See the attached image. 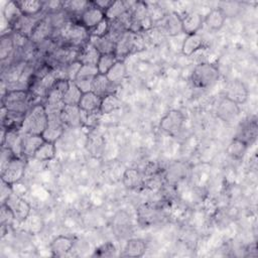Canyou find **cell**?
<instances>
[{
    "label": "cell",
    "mask_w": 258,
    "mask_h": 258,
    "mask_svg": "<svg viewBox=\"0 0 258 258\" xmlns=\"http://www.w3.org/2000/svg\"><path fill=\"white\" fill-rule=\"evenodd\" d=\"M48 123V117L43 104H34L25 114L22 127L20 129L22 134H36L41 135Z\"/></svg>",
    "instance_id": "6da1fadb"
},
{
    "label": "cell",
    "mask_w": 258,
    "mask_h": 258,
    "mask_svg": "<svg viewBox=\"0 0 258 258\" xmlns=\"http://www.w3.org/2000/svg\"><path fill=\"white\" fill-rule=\"evenodd\" d=\"M32 98L28 90H10L1 98V106L9 112L26 114L32 107Z\"/></svg>",
    "instance_id": "7a4b0ae2"
},
{
    "label": "cell",
    "mask_w": 258,
    "mask_h": 258,
    "mask_svg": "<svg viewBox=\"0 0 258 258\" xmlns=\"http://www.w3.org/2000/svg\"><path fill=\"white\" fill-rule=\"evenodd\" d=\"M220 72L218 67L210 62H201L194 69L190 81L196 88L206 89L213 86L219 79Z\"/></svg>",
    "instance_id": "3957f363"
},
{
    "label": "cell",
    "mask_w": 258,
    "mask_h": 258,
    "mask_svg": "<svg viewBox=\"0 0 258 258\" xmlns=\"http://www.w3.org/2000/svg\"><path fill=\"white\" fill-rule=\"evenodd\" d=\"M131 17L132 22L130 31L134 33L145 32L149 30L153 25V21L149 15L148 8L145 2H134L131 8Z\"/></svg>",
    "instance_id": "277c9868"
},
{
    "label": "cell",
    "mask_w": 258,
    "mask_h": 258,
    "mask_svg": "<svg viewBox=\"0 0 258 258\" xmlns=\"http://www.w3.org/2000/svg\"><path fill=\"white\" fill-rule=\"evenodd\" d=\"M62 29H64V38L72 47L79 49L89 42L90 31L80 22L71 20Z\"/></svg>",
    "instance_id": "5b68a950"
},
{
    "label": "cell",
    "mask_w": 258,
    "mask_h": 258,
    "mask_svg": "<svg viewBox=\"0 0 258 258\" xmlns=\"http://www.w3.org/2000/svg\"><path fill=\"white\" fill-rule=\"evenodd\" d=\"M138 36H139V33H134L128 30L118 37V39L115 42V51H114V54L116 55L118 60H122L132 50L136 48Z\"/></svg>",
    "instance_id": "8992f818"
},
{
    "label": "cell",
    "mask_w": 258,
    "mask_h": 258,
    "mask_svg": "<svg viewBox=\"0 0 258 258\" xmlns=\"http://www.w3.org/2000/svg\"><path fill=\"white\" fill-rule=\"evenodd\" d=\"M25 167L26 163L24 157H14L6 166V168L0 172L1 179H3L4 181L11 185H14L23 177Z\"/></svg>",
    "instance_id": "52a82bcc"
},
{
    "label": "cell",
    "mask_w": 258,
    "mask_h": 258,
    "mask_svg": "<svg viewBox=\"0 0 258 258\" xmlns=\"http://www.w3.org/2000/svg\"><path fill=\"white\" fill-rule=\"evenodd\" d=\"M184 122V115L179 110L168 111L160 120V129L170 135L176 134L182 127Z\"/></svg>",
    "instance_id": "ba28073f"
},
{
    "label": "cell",
    "mask_w": 258,
    "mask_h": 258,
    "mask_svg": "<svg viewBox=\"0 0 258 258\" xmlns=\"http://www.w3.org/2000/svg\"><path fill=\"white\" fill-rule=\"evenodd\" d=\"M61 113V112H60ZM60 113H49L47 114L48 123L41 134L43 139L48 142H54L62 135L64 124L61 121Z\"/></svg>",
    "instance_id": "9c48e42d"
},
{
    "label": "cell",
    "mask_w": 258,
    "mask_h": 258,
    "mask_svg": "<svg viewBox=\"0 0 258 258\" xmlns=\"http://www.w3.org/2000/svg\"><path fill=\"white\" fill-rule=\"evenodd\" d=\"M241 109L240 106L234 101L224 97L218 104L217 107V116L225 123H231L236 120L240 115Z\"/></svg>",
    "instance_id": "30bf717a"
},
{
    "label": "cell",
    "mask_w": 258,
    "mask_h": 258,
    "mask_svg": "<svg viewBox=\"0 0 258 258\" xmlns=\"http://www.w3.org/2000/svg\"><path fill=\"white\" fill-rule=\"evenodd\" d=\"M5 205H7L10 208L15 217V220L19 223L25 222L27 218L30 216V205L25 200L15 195L14 192L9 197Z\"/></svg>",
    "instance_id": "8fae6325"
},
{
    "label": "cell",
    "mask_w": 258,
    "mask_h": 258,
    "mask_svg": "<svg viewBox=\"0 0 258 258\" xmlns=\"http://www.w3.org/2000/svg\"><path fill=\"white\" fill-rule=\"evenodd\" d=\"M105 18H106L105 12L102 9L98 8L93 3V1H91V4L89 5V7L80 15L79 22L90 31Z\"/></svg>",
    "instance_id": "7c38bea8"
},
{
    "label": "cell",
    "mask_w": 258,
    "mask_h": 258,
    "mask_svg": "<svg viewBox=\"0 0 258 258\" xmlns=\"http://www.w3.org/2000/svg\"><path fill=\"white\" fill-rule=\"evenodd\" d=\"M98 74L99 72L96 66L83 64L74 82L77 87L82 91V93H87L92 90L93 80Z\"/></svg>",
    "instance_id": "4fadbf2b"
},
{
    "label": "cell",
    "mask_w": 258,
    "mask_h": 258,
    "mask_svg": "<svg viewBox=\"0 0 258 258\" xmlns=\"http://www.w3.org/2000/svg\"><path fill=\"white\" fill-rule=\"evenodd\" d=\"M258 134V125L256 118H248L245 119L242 123H240L238 127L237 134L235 138L242 140L246 144L250 145L256 140Z\"/></svg>",
    "instance_id": "5bb4252c"
},
{
    "label": "cell",
    "mask_w": 258,
    "mask_h": 258,
    "mask_svg": "<svg viewBox=\"0 0 258 258\" xmlns=\"http://www.w3.org/2000/svg\"><path fill=\"white\" fill-rule=\"evenodd\" d=\"M53 29L54 28L49 15H45L37 23L29 39L34 43H40L44 40H48V37L53 32Z\"/></svg>",
    "instance_id": "9a60e30c"
},
{
    "label": "cell",
    "mask_w": 258,
    "mask_h": 258,
    "mask_svg": "<svg viewBox=\"0 0 258 258\" xmlns=\"http://www.w3.org/2000/svg\"><path fill=\"white\" fill-rule=\"evenodd\" d=\"M188 170L189 168L186 163L181 161H174L171 164H169L168 167L165 169L163 178L168 183L174 184L182 180L187 175Z\"/></svg>",
    "instance_id": "2e32d148"
},
{
    "label": "cell",
    "mask_w": 258,
    "mask_h": 258,
    "mask_svg": "<svg viewBox=\"0 0 258 258\" xmlns=\"http://www.w3.org/2000/svg\"><path fill=\"white\" fill-rule=\"evenodd\" d=\"M84 114L79 106H67L64 105L61 113H60V118L61 121L64 125L72 126V127H77L82 125L84 121Z\"/></svg>",
    "instance_id": "e0dca14e"
},
{
    "label": "cell",
    "mask_w": 258,
    "mask_h": 258,
    "mask_svg": "<svg viewBox=\"0 0 258 258\" xmlns=\"http://www.w3.org/2000/svg\"><path fill=\"white\" fill-rule=\"evenodd\" d=\"M225 97L234 101L238 105L246 102L248 98V90L246 86L241 81H233L231 82L226 89Z\"/></svg>",
    "instance_id": "ac0fdd59"
},
{
    "label": "cell",
    "mask_w": 258,
    "mask_h": 258,
    "mask_svg": "<svg viewBox=\"0 0 258 258\" xmlns=\"http://www.w3.org/2000/svg\"><path fill=\"white\" fill-rule=\"evenodd\" d=\"M181 24L182 32H184L186 35L198 33L204 24V18L198 12H187L181 17Z\"/></svg>",
    "instance_id": "d6986e66"
},
{
    "label": "cell",
    "mask_w": 258,
    "mask_h": 258,
    "mask_svg": "<svg viewBox=\"0 0 258 258\" xmlns=\"http://www.w3.org/2000/svg\"><path fill=\"white\" fill-rule=\"evenodd\" d=\"M42 135L22 134V155L23 157H34L36 150L44 142Z\"/></svg>",
    "instance_id": "ffe728a7"
},
{
    "label": "cell",
    "mask_w": 258,
    "mask_h": 258,
    "mask_svg": "<svg viewBox=\"0 0 258 258\" xmlns=\"http://www.w3.org/2000/svg\"><path fill=\"white\" fill-rule=\"evenodd\" d=\"M101 56V53L98 49L89 41L81 48H79L77 60H79L82 64H90L97 66L98 60Z\"/></svg>",
    "instance_id": "44dd1931"
},
{
    "label": "cell",
    "mask_w": 258,
    "mask_h": 258,
    "mask_svg": "<svg viewBox=\"0 0 258 258\" xmlns=\"http://www.w3.org/2000/svg\"><path fill=\"white\" fill-rule=\"evenodd\" d=\"M123 184L128 189H139L144 186L145 177L141 170L137 168H128L123 173Z\"/></svg>",
    "instance_id": "7402d4cb"
},
{
    "label": "cell",
    "mask_w": 258,
    "mask_h": 258,
    "mask_svg": "<svg viewBox=\"0 0 258 258\" xmlns=\"http://www.w3.org/2000/svg\"><path fill=\"white\" fill-rule=\"evenodd\" d=\"M101 102H102V97L90 91L87 93H83L78 106L83 112L87 114L96 113V112H100Z\"/></svg>",
    "instance_id": "603a6c76"
},
{
    "label": "cell",
    "mask_w": 258,
    "mask_h": 258,
    "mask_svg": "<svg viewBox=\"0 0 258 258\" xmlns=\"http://www.w3.org/2000/svg\"><path fill=\"white\" fill-rule=\"evenodd\" d=\"M74 247V240L68 236H57L55 237L49 245L51 254L53 256H64L72 251Z\"/></svg>",
    "instance_id": "cb8c5ba5"
},
{
    "label": "cell",
    "mask_w": 258,
    "mask_h": 258,
    "mask_svg": "<svg viewBox=\"0 0 258 258\" xmlns=\"http://www.w3.org/2000/svg\"><path fill=\"white\" fill-rule=\"evenodd\" d=\"M163 21V31L169 36H174L182 32L181 17L176 12H169L165 14Z\"/></svg>",
    "instance_id": "d4e9b609"
},
{
    "label": "cell",
    "mask_w": 258,
    "mask_h": 258,
    "mask_svg": "<svg viewBox=\"0 0 258 258\" xmlns=\"http://www.w3.org/2000/svg\"><path fill=\"white\" fill-rule=\"evenodd\" d=\"M116 86L113 85L107 78L106 75H102V74H98L92 83V92H94L95 94H97L100 97H105L106 95L109 94H113L114 92V88Z\"/></svg>",
    "instance_id": "484cf974"
},
{
    "label": "cell",
    "mask_w": 258,
    "mask_h": 258,
    "mask_svg": "<svg viewBox=\"0 0 258 258\" xmlns=\"http://www.w3.org/2000/svg\"><path fill=\"white\" fill-rule=\"evenodd\" d=\"M146 251V243L144 240L139 238L129 239L125 246L122 253L124 257H141Z\"/></svg>",
    "instance_id": "4316f807"
},
{
    "label": "cell",
    "mask_w": 258,
    "mask_h": 258,
    "mask_svg": "<svg viewBox=\"0 0 258 258\" xmlns=\"http://www.w3.org/2000/svg\"><path fill=\"white\" fill-rule=\"evenodd\" d=\"M134 2H127V1H113V3L110 5V7L105 11V16L109 21H113L120 16H122L124 13L131 10Z\"/></svg>",
    "instance_id": "83f0119b"
},
{
    "label": "cell",
    "mask_w": 258,
    "mask_h": 258,
    "mask_svg": "<svg viewBox=\"0 0 258 258\" xmlns=\"http://www.w3.org/2000/svg\"><path fill=\"white\" fill-rule=\"evenodd\" d=\"M20 12L23 16H37L44 9V2L37 0H21L16 1Z\"/></svg>",
    "instance_id": "f1b7e54d"
},
{
    "label": "cell",
    "mask_w": 258,
    "mask_h": 258,
    "mask_svg": "<svg viewBox=\"0 0 258 258\" xmlns=\"http://www.w3.org/2000/svg\"><path fill=\"white\" fill-rule=\"evenodd\" d=\"M204 45V39L201 34L199 33H194V34H188L184 38L182 45H181V51L184 55L189 56L194 54L196 51L201 49Z\"/></svg>",
    "instance_id": "f546056e"
},
{
    "label": "cell",
    "mask_w": 258,
    "mask_h": 258,
    "mask_svg": "<svg viewBox=\"0 0 258 258\" xmlns=\"http://www.w3.org/2000/svg\"><path fill=\"white\" fill-rule=\"evenodd\" d=\"M137 216L140 224L148 226L157 220L158 210L153 205L144 204L137 210Z\"/></svg>",
    "instance_id": "4dcf8cb0"
},
{
    "label": "cell",
    "mask_w": 258,
    "mask_h": 258,
    "mask_svg": "<svg viewBox=\"0 0 258 258\" xmlns=\"http://www.w3.org/2000/svg\"><path fill=\"white\" fill-rule=\"evenodd\" d=\"M226 16L221 8L212 9L204 18V23L212 30H219L226 21Z\"/></svg>",
    "instance_id": "1f68e13d"
},
{
    "label": "cell",
    "mask_w": 258,
    "mask_h": 258,
    "mask_svg": "<svg viewBox=\"0 0 258 258\" xmlns=\"http://www.w3.org/2000/svg\"><path fill=\"white\" fill-rule=\"evenodd\" d=\"M91 1H84V0H72V1H64L62 2V10L67 12L70 16H78L80 15L89 7Z\"/></svg>",
    "instance_id": "d6a6232c"
},
{
    "label": "cell",
    "mask_w": 258,
    "mask_h": 258,
    "mask_svg": "<svg viewBox=\"0 0 258 258\" xmlns=\"http://www.w3.org/2000/svg\"><path fill=\"white\" fill-rule=\"evenodd\" d=\"M89 41L98 49V51L101 54L114 53V51H115V41L112 40L108 36L96 37V36L90 35Z\"/></svg>",
    "instance_id": "836d02e7"
},
{
    "label": "cell",
    "mask_w": 258,
    "mask_h": 258,
    "mask_svg": "<svg viewBox=\"0 0 258 258\" xmlns=\"http://www.w3.org/2000/svg\"><path fill=\"white\" fill-rule=\"evenodd\" d=\"M108 80L115 86L120 84L126 76V66L123 60H117L106 74Z\"/></svg>",
    "instance_id": "e575fe53"
},
{
    "label": "cell",
    "mask_w": 258,
    "mask_h": 258,
    "mask_svg": "<svg viewBox=\"0 0 258 258\" xmlns=\"http://www.w3.org/2000/svg\"><path fill=\"white\" fill-rule=\"evenodd\" d=\"M55 153H56L55 143L44 141L40 145V147L36 150L33 158L39 161H49L55 157Z\"/></svg>",
    "instance_id": "d590c367"
},
{
    "label": "cell",
    "mask_w": 258,
    "mask_h": 258,
    "mask_svg": "<svg viewBox=\"0 0 258 258\" xmlns=\"http://www.w3.org/2000/svg\"><path fill=\"white\" fill-rule=\"evenodd\" d=\"M3 15H4V18L6 19L8 25L12 29V26L22 16L16 1H9L6 3V5L4 6V9H3Z\"/></svg>",
    "instance_id": "8d00e7d4"
},
{
    "label": "cell",
    "mask_w": 258,
    "mask_h": 258,
    "mask_svg": "<svg viewBox=\"0 0 258 258\" xmlns=\"http://www.w3.org/2000/svg\"><path fill=\"white\" fill-rule=\"evenodd\" d=\"M82 91L77 87L74 81H71L68 91L62 97V103L67 106H78L82 98Z\"/></svg>",
    "instance_id": "74e56055"
},
{
    "label": "cell",
    "mask_w": 258,
    "mask_h": 258,
    "mask_svg": "<svg viewBox=\"0 0 258 258\" xmlns=\"http://www.w3.org/2000/svg\"><path fill=\"white\" fill-rule=\"evenodd\" d=\"M248 146L249 145L243 142L242 140L234 137V139L229 143L227 147V153L234 159H241L245 155Z\"/></svg>",
    "instance_id": "f35d334b"
},
{
    "label": "cell",
    "mask_w": 258,
    "mask_h": 258,
    "mask_svg": "<svg viewBox=\"0 0 258 258\" xmlns=\"http://www.w3.org/2000/svg\"><path fill=\"white\" fill-rule=\"evenodd\" d=\"M121 107V100L115 94H109L102 98L100 113L101 114H110L113 111Z\"/></svg>",
    "instance_id": "ab89813d"
},
{
    "label": "cell",
    "mask_w": 258,
    "mask_h": 258,
    "mask_svg": "<svg viewBox=\"0 0 258 258\" xmlns=\"http://www.w3.org/2000/svg\"><path fill=\"white\" fill-rule=\"evenodd\" d=\"M14 47L15 45L11 33L2 34L0 40V59L2 61L7 59L13 52Z\"/></svg>",
    "instance_id": "60d3db41"
},
{
    "label": "cell",
    "mask_w": 258,
    "mask_h": 258,
    "mask_svg": "<svg viewBox=\"0 0 258 258\" xmlns=\"http://www.w3.org/2000/svg\"><path fill=\"white\" fill-rule=\"evenodd\" d=\"M117 57L114 53H106V54H101L98 63H97V70L99 74L106 75L109 70L114 66V63L117 61Z\"/></svg>",
    "instance_id": "b9f144b4"
},
{
    "label": "cell",
    "mask_w": 258,
    "mask_h": 258,
    "mask_svg": "<svg viewBox=\"0 0 258 258\" xmlns=\"http://www.w3.org/2000/svg\"><path fill=\"white\" fill-rule=\"evenodd\" d=\"M14 221H16V220H15V217H14L12 211L10 210V208L5 204L1 205V208H0V223H1L2 231H4L5 228L10 227L13 224Z\"/></svg>",
    "instance_id": "7bdbcfd3"
},
{
    "label": "cell",
    "mask_w": 258,
    "mask_h": 258,
    "mask_svg": "<svg viewBox=\"0 0 258 258\" xmlns=\"http://www.w3.org/2000/svg\"><path fill=\"white\" fill-rule=\"evenodd\" d=\"M109 31H110V21L107 18H105L96 27L90 30V35L96 36V37H105L109 34Z\"/></svg>",
    "instance_id": "ee69618b"
},
{
    "label": "cell",
    "mask_w": 258,
    "mask_h": 258,
    "mask_svg": "<svg viewBox=\"0 0 258 258\" xmlns=\"http://www.w3.org/2000/svg\"><path fill=\"white\" fill-rule=\"evenodd\" d=\"M82 63L79 60H74L68 64H66V76L67 79L69 81H75V79L77 78L81 68H82Z\"/></svg>",
    "instance_id": "f6af8a7d"
},
{
    "label": "cell",
    "mask_w": 258,
    "mask_h": 258,
    "mask_svg": "<svg viewBox=\"0 0 258 258\" xmlns=\"http://www.w3.org/2000/svg\"><path fill=\"white\" fill-rule=\"evenodd\" d=\"M16 157L13 151L7 147H1V154H0V172L3 171L9 162Z\"/></svg>",
    "instance_id": "bcb514c9"
},
{
    "label": "cell",
    "mask_w": 258,
    "mask_h": 258,
    "mask_svg": "<svg viewBox=\"0 0 258 258\" xmlns=\"http://www.w3.org/2000/svg\"><path fill=\"white\" fill-rule=\"evenodd\" d=\"M11 184L7 183L6 181H4L3 179H1V185H0V199H1V205L5 204L6 201L9 199V197L13 194V189H12Z\"/></svg>",
    "instance_id": "7dc6e473"
},
{
    "label": "cell",
    "mask_w": 258,
    "mask_h": 258,
    "mask_svg": "<svg viewBox=\"0 0 258 258\" xmlns=\"http://www.w3.org/2000/svg\"><path fill=\"white\" fill-rule=\"evenodd\" d=\"M115 251H116L115 246L112 243L108 242V243H105L102 246H100L98 249H96V252L94 255H96V256H111L114 254Z\"/></svg>",
    "instance_id": "c3c4849f"
},
{
    "label": "cell",
    "mask_w": 258,
    "mask_h": 258,
    "mask_svg": "<svg viewBox=\"0 0 258 258\" xmlns=\"http://www.w3.org/2000/svg\"><path fill=\"white\" fill-rule=\"evenodd\" d=\"M93 3L100 9H102L104 12L110 7V5L113 3V1H109V0H96L93 1Z\"/></svg>",
    "instance_id": "681fc988"
}]
</instances>
